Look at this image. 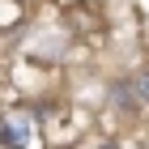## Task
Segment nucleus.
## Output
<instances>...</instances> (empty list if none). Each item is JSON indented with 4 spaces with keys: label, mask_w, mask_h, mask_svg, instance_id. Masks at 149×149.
<instances>
[{
    "label": "nucleus",
    "mask_w": 149,
    "mask_h": 149,
    "mask_svg": "<svg viewBox=\"0 0 149 149\" xmlns=\"http://www.w3.org/2000/svg\"><path fill=\"white\" fill-rule=\"evenodd\" d=\"M30 136H34V119H30V115H13L9 124H4V145L9 149L30 145Z\"/></svg>",
    "instance_id": "obj_1"
},
{
    "label": "nucleus",
    "mask_w": 149,
    "mask_h": 149,
    "mask_svg": "<svg viewBox=\"0 0 149 149\" xmlns=\"http://www.w3.org/2000/svg\"><path fill=\"white\" fill-rule=\"evenodd\" d=\"M132 98H136V102H145V107H149V68L141 72L136 81H132Z\"/></svg>",
    "instance_id": "obj_2"
},
{
    "label": "nucleus",
    "mask_w": 149,
    "mask_h": 149,
    "mask_svg": "<svg viewBox=\"0 0 149 149\" xmlns=\"http://www.w3.org/2000/svg\"><path fill=\"white\" fill-rule=\"evenodd\" d=\"M107 149H115V145H107Z\"/></svg>",
    "instance_id": "obj_3"
}]
</instances>
